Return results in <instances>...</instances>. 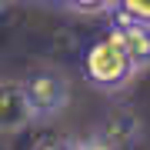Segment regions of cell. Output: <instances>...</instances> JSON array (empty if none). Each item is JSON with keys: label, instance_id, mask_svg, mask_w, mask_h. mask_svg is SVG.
<instances>
[{"label": "cell", "instance_id": "cell-7", "mask_svg": "<svg viewBox=\"0 0 150 150\" xmlns=\"http://www.w3.org/2000/svg\"><path fill=\"white\" fill-rule=\"evenodd\" d=\"M113 13H123V17L140 20V23H150V0H117Z\"/></svg>", "mask_w": 150, "mask_h": 150}, {"label": "cell", "instance_id": "cell-5", "mask_svg": "<svg viewBox=\"0 0 150 150\" xmlns=\"http://www.w3.org/2000/svg\"><path fill=\"white\" fill-rule=\"evenodd\" d=\"M97 137H100L110 150H130L140 140V120L134 117V113L120 110V113H113V117L103 120V127H100Z\"/></svg>", "mask_w": 150, "mask_h": 150}, {"label": "cell", "instance_id": "cell-4", "mask_svg": "<svg viewBox=\"0 0 150 150\" xmlns=\"http://www.w3.org/2000/svg\"><path fill=\"white\" fill-rule=\"evenodd\" d=\"M110 30H113V37L123 43V50L134 60L137 74L140 70H150V23H140V20H130V17H123V13H113Z\"/></svg>", "mask_w": 150, "mask_h": 150}, {"label": "cell", "instance_id": "cell-1", "mask_svg": "<svg viewBox=\"0 0 150 150\" xmlns=\"http://www.w3.org/2000/svg\"><path fill=\"white\" fill-rule=\"evenodd\" d=\"M80 70H83L87 83L97 87V90H103V93H117V90H123V87L137 77L134 60L127 57L123 43L113 37V30H107L103 37H97L90 47L83 50Z\"/></svg>", "mask_w": 150, "mask_h": 150}, {"label": "cell", "instance_id": "cell-6", "mask_svg": "<svg viewBox=\"0 0 150 150\" xmlns=\"http://www.w3.org/2000/svg\"><path fill=\"white\" fill-rule=\"evenodd\" d=\"M67 10L74 13H113L117 10V0H57Z\"/></svg>", "mask_w": 150, "mask_h": 150}, {"label": "cell", "instance_id": "cell-2", "mask_svg": "<svg viewBox=\"0 0 150 150\" xmlns=\"http://www.w3.org/2000/svg\"><path fill=\"white\" fill-rule=\"evenodd\" d=\"M23 90H27V100L33 107V117L37 120H50L57 113L67 110L70 103V83L64 74L57 70H37L23 80Z\"/></svg>", "mask_w": 150, "mask_h": 150}, {"label": "cell", "instance_id": "cell-8", "mask_svg": "<svg viewBox=\"0 0 150 150\" xmlns=\"http://www.w3.org/2000/svg\"><path fill=\"white\" fill-rule=\"evenodd\" d=\"M30 150H74V140H64V137H40Z\"/></svg>", "mask_w": 150, "mask_h": 150}, {"label": "cell", "instance_id": "cell-3", "mask_svg": "<svg viewBox=\"0 0 150 150\" xmlns=\"http://www.w3.org/2000/svg\"><path fill=\"white\" fill-rule=\"evenodd\" d=\"M33 120L37 117L27 100L23 80H0V134H20Z\"/></svg>", "mask_w": 150, "mask_h": 150}]
</instances>
